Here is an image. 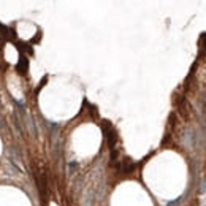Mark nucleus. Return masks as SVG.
<instances>
[{"label":"nucleus","mask_w":206,"mask_h":206,"mask_svg":"<svg viewBox=\"0 0 206 206\" xmlns=\"http://www.w3.org/2000/svg\"><path fill=\"white\" fill-rule=\"evenodd\" d=\"M183 198H184V197H179L178 200H174V201H170V203H168L167 206H178L179 203H181V201H183Z\"/></svg>","instance_id":"2"},{"label":"nucleus","mask_w":206,"mask_h":206,"mask_svg":"<svg viewBox=\"0 0 206 206\" xmlns=\"http://www.w3.org/2000/svg\"><path fill=\"white\" fill-rule=\"evenodd\" d=\"M16 70H18L21 75H24L25 71H27V59H25V57H21L19 62H18V65H16Z\"/></svg>","instance_id":"1"},{"label":"nucleus","mask_w":206,"mask_h":206,"mask_svg":"<svg viewBox=\"0 0 206 206\" xmlns=\"http://www.w3.org/2000/svg\"><path fill=\"white\" fill-rule=\"evenodd\" d=\"M201 103H203V108H204V111H206V94L201 97Z\"/></svg>","instance_id":"3"}]
</instances>
